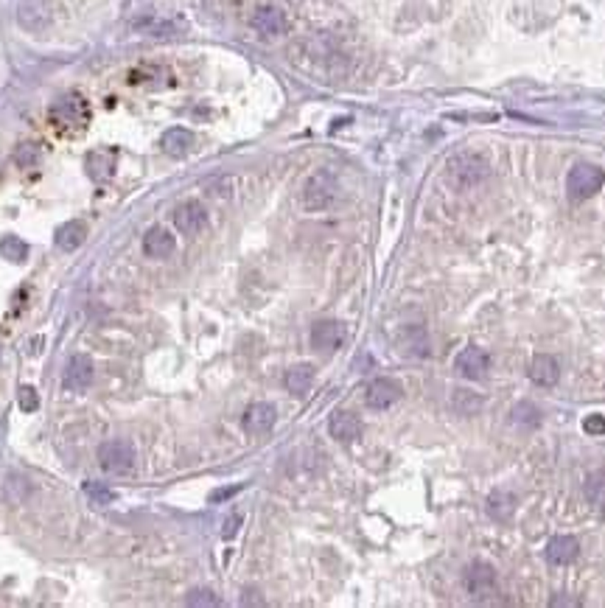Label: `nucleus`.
Masks as SVG:
<instances>
[{
	"mask_svg": "<svg viewBox=\"0 0 605 608\" xmlns=\"http://www.w3.org/2000/svg\"><path fill=\"white\" fill-rule=\"evenodd\" d=\"M446 177H449V182L457 191H468V188H474V185H479V182H485L491 177V165H488V160L482 154L459 152L449 157Z\"/></svg>",
	"mask_w": 605,
	"mask_h": 608,
	"instance_id": "obj_1",
	"label": "nucleus"
},
{
	"mask_svg": "<svg viewBox=\"0 0 605 608\" xmlns=\"http://www.w3.org/2000/svg\"><path fill=\"white\" fill-rule=\"evenodd\" d=\"M336 191H339V182L331 171H314L305 185H302V208L305 211H325L334 199H336Z\"/></svg>",
	"mask_w": 605,
	"mask_h": 608,
	"instance_id": "obj_2",
	"label": "nucleus"
},
{
	"mask_svg": "<svg viewBox=\"0 0 605 608\" xmlns=\"http://www.w3.org/2000/svg\"><path fill=\"white\" fill-rule=\"evenodd\" d=\"M135 446L129 440H121V438H112V440H104L98 446V465L107 471V474H129L135 468Z\"/></svg>",
	"mask_w": 605,
	"mask_h": 608,
	"instance_id": "obj_3",
	"label": "nucleus"
},
{
	"mask_svg": "<svg viewBox=\"0 0 605 608\" xmlns=\"http://www.w3.org/2000/svg\"><path fill=\"white\" fill-rule=\"evenodd\" d=\"M605 182V174L600 165H592V163H577L572 171H569V177H566V191H569V197L572 199H589V197H594L600 188H603Z\"/></svg>",
	"mask_w": 605,
	"mask_h": 608,
	"instance_id": "obj_4",
	"label": "nucleus"
},
{
	"mask_svg": "<svg viewBox=\"0 0 605 608\" xmlns=\"http://www.w3.org/2000/svg\"><path fill=\"white\" fill-rule=\"evenodd\" d=\"M462 583H465V592H468L474 600H485V597L493 595V589H496V569H493L488 561H474V563L465 566Z\"/></svg>",
	"mask_w": 605,
	"mask_h": 608,
	"instance_id": "obj_5",
	"label": "nucleus"
},
{
	"mask_svg": "<svg viewBox=\"0 0 605 608\" xmlns=\"http://www.w3.org/2000/svg\"><path fill=\"white\" fill-rule=\"evenodd\" d=\"M454 370L468 381L485 379V376H488V370H491V353H488V351H482V348H476V345H468V348H462V351L457 353V359H454Z\"/></svg>",
	"mask_w": 605,
	"mask_h": 608,
	"instance_id": "obj_6",
	"label": "nucleus"
},
{
	"mask_svg": "<svg viewBox=\"0 0 605 608\" xmlns=\"http://www.w3.org/2000/svg\"><path fill=\"white\" fill-rule=\"evenodd\" d=\"M14 17H17L20 28H25L31 34H40L51 25V8L45 0H20Z\"/></svg>",
	"mask_w": 605,
	"mask_h": 608,
	"instance_id": "obj_7",
	"label": "nucleus"
},
{
	"mask_svg": "<svg viewBox=\"0 0 605 608\" xmlns=\"http://www.w3.org/2000/svg\"><path fill=\"white\" fill-rule=\"evenodd\" d=\"M171 219H174V228L180 230L182 235H196V233H202L208 228V211H205L202 202H194V199L177 205Z\"/></svg>",
	"mask_w": 605,
	"mask_h": 608,
	"instance_id": "obj_8",
	"label": "nucleus"
},
{
	"mask_svg": "<svg viewBox=\"0 0 605 608\" xmlns=\"http://www.w3.org/2000/svg\"><path fill=\"white\" fill-rule=\"evenodd\" d=\"M275 421H278L275 407H272V404L258 401V404H249V407H247V412H244V418H241V426H244V432H247V435L261 438V435L272 432Z\"/></svg>",
	"mask_w": 605,
	"mask_h": 608,
	"instance_id": "obj_9",
	"label": "nucleus"
},
{
	"mask_svg": "<svg viewBox=\"0 0 605 608\" xmlns=\"http://www.w3.org/2000/svg\"><path fill=\"white\" fill-rule=\"evenodd\" d=\"M249 25H252L261 37L272 40V37H281V34L286 31V14H283L278 6H258V8L252 11V17H249Z\"/></svg>",
	"mask_w": 605,
	"mask_h": 608,
	"instance_id": "obj_10",
	"label": "nucleus"
},
{
	"mask_svg": "<svg viewBox=\"0 0 605 608\" xmlns=\"http://www.w3.org/2000/svg\"><path fill=\"white\" fill-rule=\"evenodd\" d=\"M90 384H93V362H90V356H84V353L71 356L68 365H65V373H62V387L71 390V392H81Z\"/></svg>",
	"mask_w": 605,
	"mask_h": 608,
	"instance_id": "obj_11",
	"label": "nucleus"
},
{
	"mask_svg": "<svg viewBox=\"0 0 605 608\" xmlns=\"http://www.w3.org/2000/svg\"><path fill=\"white\" fill-rule=\"evenodd\" d=\"M51 118H54L57 127H74L76 129V127L87 124V101L78 98V95H68V98L54 104Z\"/></svg>",
	"mask_w": 605,
	"mask_h": 608,
	"instance_id": "obj_12",
	"label": "nucleus"
},
{
	"mask_svg": "<svg viewBox=\"0 0 605 608\" xmlns=\"http://www.w3.org/2000/svg\"><path fill=\"white\" fill-rule=\"evenodd\" d=\"M401 384L395 379H387V376H381V379L370 381L368 384V392H365V404L370 407V409H389L398 398H401Z\"/></svg>",
	"mask_w": 605,
	"mask_h": 608,
	"instance_id": "obj_13",
	"label": "nucleus"
},
{
	"mask_svg": "<svg viewBox=\"0 0 605 608\" xmlns=\"http://www.w3.org/2000/svg\"><path fill=\"white\" fill-rule=\"evenodd\" d=\"M328 432L339 443H353L362 438V421H359V415H353L348 409H336L328 421Z\"/></svg>",
	"mask_w": 605,
	"mask_h": 608,
	"instance_id": "obj_14",
	"label": "nucleus"
},
{
	"mask_svg": "<svg viewBox=\"0 0 605 608\" xmlns=\"http://www.w3.org/2000/svg\"><path fill=\"white\" fill-rule=\"evenodd\" d=\"M342 339H345V331L336 320H319L311 328V345L317 351H336L342 345Z\"/></svg>",
	"mask_w": 605,
	"mask_h": 608,
	"instance_id": "obj_15",
	"label": "nucleus"
},
{
	"mask_svg": "<svg viewBox=\"0 0 605 608\" xmlns=\"http://www.w3.org/2000/svg\"><path fill=\"white\" fill-rule=\"evenodd\" d=\"M174 250H177V241H174V233L168 228L154 225V228L146 230V235H143V252L149 258H168Z\"/></svg>",
	"mask_w": 605,
	"mask_h": 608,
	"instance_id": "obj_16",
	"label": "nucleus"
},
{
	"mask_svg": "<svg viewBox=\"0 0 605 608\" xmlns=\"http://www.w3.org/2000/svg\"><path fill=\"white\" fill-rule=\"evenodd\" d=\"M577 555H580V544H577L575 535H555V538L546 544V561L555 563V566H566V563H572Z\"/></svg>",
	"mask_w": 605,
	"mask_h": 608,
	"instance_id": "obj_17",
	"label": "nucleus"
},
{
	"mask_svg": "<svg viewBox=\"0 0 605 608\" xmlns=\"http://www.w3.org/2000/svg\"><path fill=\"white\" fill-rule=\"evenodd\" d=\"M194 144H196V138H194V132L185 129V127H174V129H168V132L160 138L163 152L171 154V157H185V154L194 149Z\"/></svg>",
	"mask_w": 605,
	"mask_h": 608,
	"instance_id": "obj_18",
	"label": "nucleus"
},
{
	"mask_svg": "<svg viewBox=\"0 0 605 608\" xmlns=\"http://www.w3.org/2000/svg\"><path fill=\"white\" fill-rule=\"evenodd\" d=\"M529 379L535 381L538 387H552V384H558V379H560V365H558V359L549 356V353L535 356L532 365H529Z\"/></svg>",
	"mask_w": 605,
	"mask_h": 608,
	"instance_id": "obj_19",
	"label": "nucleus"
},
{
	"mask_svg": "<svg viewBox=\"0 0 605 608\" xmlns=\"http://www.w3.org/2000/svg\"><path fill=\"white\" fill-rule=\"evenodd\" d=\"M401 351L409 356H429V337L423 331V325H406L401 331Z\"/></svg>",
	"mask_w": 605,
	"mask_h": 608,
	"instance_id": "obj_20",
	"label": "nucleus"
},
{
	"mask_svg": "<svg viewBox=\"0 0 605 608\" xmlns=\"http://www.w3.org/2000/svg\"><path fill=\"white\" fill-rule=\"evenodd\" d=\"M513 510H516V496H513L510 491L499 488V491H493V493L488 496V513H491L496 522H507V519L513 516Z\"/></svg>",
	"mask_w": 605,
	"mask_h": 608,
	"instance_id": "obj_21",
	"label": "nucleus"
},
{
	"mask_svg": "<svg viewBox=\"0 0 605 608\" xmlns=\"http://www.w3.org/2000/svg\"><path fill=\"white\" fill-rule=\"evenodd\" d=\"M84 235H87V228H84V222H65L59 233H57V247L59 250H65V252H74L78 250L81 244H84Z\"/></svg>",
	"mask_w": 605,
	"mask_h": 608,
	"instance_id": "obj_22",
	"label": "nucleus"
},
{
	"mask_svg": "<svg viewBox=\"0 0 605 608\" xmlns=\"http://www.w3.org/2000/svg\"><path fill=\"white\" fill-rule=\"evenodd\" d=\"M286 390L292 395H305L311 390V381H314V368L311 365H295L292 370H286Z\"/></svg>",
	"mask_w": 605,
	"mask_h": 608,
	"instance_id": "obj_23",
	"label": "nucleus"
},
{
	"mask_svg": "<svg viewBox=\"0 0 605 608\" xmlns=\"http://www.w3.org/2000/svg\"><path fill=\"white\" fill-rule=\"evenodd\" d=\"M112 168H115L112 154H107V152H90L87 154V174H90V180L104 182V180H110V177H112Z\"/></svg>",
	"mask_w": 605,
	"mask_h": 608,
	"instance_id": "obj_24",
	"label": "nucleus"
},
{
	"mask_svg": "<svg viewBox=\"0 0 605 608\" xmlns=\"http://www.w3.org/2000/svg\"><path fill=\"white\" fill-rule=\"evenodd\" d=\"M510 423L519 426V429H538L541 426V409L535 404H529V401H522V404L513 407Z\"/></svg>",
	"mask_w": 605,
	"mask_h": 608,
	"instance_id": "obj_25",
	"label": "nucleus"
},
{
	"mask_svg": "<svg viewBox=\"0 0 605 608\" xmlns=\"http://www.w3.org/2000/svg\"><path fill=\"white\" fill-rule=\"evenodd\" d=\"M583 493H586V502H589V505L603 508L605 505V471H592V474L586 477Z\"/></svg>",
	"mask_w": 605,
	"mask_h": 608,
	"instance_id": "obj_26",
	"label": "nucleus"
},
{
	"mask_svg": "<svg viewBox=\"0 0 605 608\" xmlns=\"http://www.w3.org/2000/svg\"><path fill=\"white\" fill-rule=\"evenodd\" d=\"M482 398L479 395H474V392H468V390H454V395H452V407H454V412L457 415H476L479 409H482Z\"/></svg>",
	"mask_w": 605,
	"mask_h": 608,
	"instance_id": "obj_27",
	"label": "nucleus"
},
{
	"mask_svg": "<svg viewBox=\"0 0 605 608\" xmlns=\"http://www.w3.org/2000/svg\"><path fill=\"white\" fill-rule=\"evenodd\" d=\"M37 160H40V146H37V144H20V146L14 149V163H17L20 168H31Z\"/></svg>",
	"mask_w": 605,
	"mask_h": 608,
	"instance_id": "obj_28",
	"label": "nucleus"
},
{
	"mask_svg": "<svg viewBox=\"0 0 605 608\" xmlns=\"http://www.w3.org/2000/svg\"><path fill=\"white\" fill-rule=\"evenodd\" d=\"M84 493H87L95 505H107V502H112V499H115V493H112L110 488L98 485V482H84Z\"/></svg>",
	"mask_w": 605,
	"mask_h": 608,
	"instance_id": "obj_29",
	"label": "nucleus"
},
{
	"mask_svg": "<svg viewBox=\"0 0 605 608\" xmlns=\"http://www.w3.org/2000/svg\"><path fill=\"white\" fill-rule=\"evenodd\" d=\"M188 606H222V600L211 592V589H194L188 597H185Z\"/></svg>",
	"mask_w": 605,
	"mask_h": 608,
	"instance_id": "obj_30",
	"label": "nucleus"
},
{
	"mask_svg": "<svg viewBox=\"0 0 605 608\" xmlns=\"http://www.w3.org/2000/svg\"><path fill=\"white\" fill-rule=\"evenodd\" d=\"M583 429L592 432V435H605V418L603 415H589L583 421Z\"/></svg>",
	"mask_w": 605,
	"mask_h": 608,
	"instance_id": "obj_31",
	"label": "nucleus"
},
{
	"mask_svg": "<svg viewBox=\"0 0 605 608\" xmlns=\"http://www.w3.org/2000/svg\"><path fill=\"white\" fill-rule=\"evenodd\" d=\"M241 527V516L238 513H233L230 519H225V525H222V538H233L235 532Z\"/></svg>",
	"mask_w": 605,
	"mask_h": 608,
	"instance_id": "obj_32",
	"label": "nucleus"
},
{
	"mask_svg": "<svg viewBox=\"0 0 605 608\" xmlns=\"http://www.w3.org/2000/svg\"><path fill=\"white\" fill-rule=\"evenodd\" d=\"M20 404H23V409H34V407H37V395H34L31 387H23V390H20Z\"/></svg>",
	"mask_w": 605,
	"mask_h": 608,
	"instance_id": "obj_33",
	"label": "nucleus"
},
{
	"mask_svg": "<svg viewBox=\"0 0 605 608\" xmlns=\"http://www.w3.org/2000/svg\"><path fill=\"white\" fill-rule=\"evenodd\" d=\"M241 491V485H233V488H222V491H213L211 493V502H222V499H230L233 493H238Z\"/></svg>",
	"mask_w": 605,
	"mask_h": 608,
	"instance_id": "obj_34",
	"label": "nucleus"
}]
</instances>
